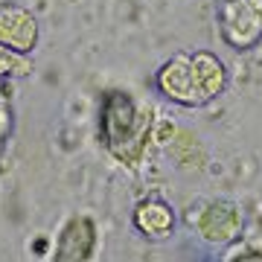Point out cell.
Listing matches in <instances>:
<instances>
[{
  "mask_svg": "<svg viewBox=\"0 0 262 262\" xmlns=\"http://www.w3.org/2000/svg\"><path fill=\"white\" fill-rule=\"evenodd\" d=\"M151 122H155V114L149 105L143 108L122 91L105 94L102 114H99V134H102L105 149L120 163L134 166L143 160L151 137Z\"/></svg>",
  "mask_w": 262,
  "mask_h": 262,
  "instance_id": "1",
  "label": "cell"
},
{
  "mask_svg": "<svg viewBox=\"0 0 262 262\" xmlns=\"http://www.w3.org/2000/svg\"><path fill=\"white\" fill-rule=\"evenodd\" d=\"M219 32L233 50H248L262 41V0H222Z\"/></svg>",
  "mask_w": 262,
  "mask_h": 262,
  "instance_id": "2",
  "label": "cell"
},
{
  "mask_svg": "<svg viewBox=\"0 0 262 262\" xmlns=\"http://www.w3.org/2000/svg\"><path fill=\"white\" fill-rule=\"evenodd\" d=\"M158 88L160 94L169 96L172 102L178 105H204L201 99V91H198V82H195V64H192V56H175L169 58L166 64L158 70Z\"/></svg>",
  "mask_w": 262,
  "mask_h": 262,
  "instance_id": "3",
  "label": "cell"
},
{
  "mask_svg": "<svg viewBox=\"0 0 262 262\" xmlns=\"http://www.w3.org/2000/svg\"><path fill=\"white\" fill-rule=\"evenodd\" d=\"M195 227L201 239L210 245H230L242 233V213L233 201H210L198 213Z\"/></svg>",
  "mask_w": 262,
  "mask_h": 262,
  "instance_id": "4",
  "label": "cell"
},
{
  "mask_svg": "<svg viewBox=\"0 0 262 262\" xmlns=\"http://www.w3.org/2000/svg\"><path fill=\"white\" fill-rule=\"evenodd\" d=\"M96 248V227L91 219H82L76 215L64 225L61 236H58V245H56V256L58 262H82V259H91V253Z\"/></svg>",
  "mask_w": 262,
  "mask_h": 262,
  "instance_id": "5",
  "label": "cell"
},
{
  "mask_svg": "<svg viewBox=\"0 0 262 262\" xmlns=\"http://www.w3.org/2000/svg\"><path fill=\"white\" fill-rule=\"evenodd\" d=\"M38 38V24L27 9L20 6H3L0 9V44L15 50V53H27L35 47Z\"/></svg>",
  "mask_w": 262,
  "mask_h": 262,
  "instance_id": "6",
  "label": "cell"
},
{
  "mask_svg": "<svg viewBox=\"0 0 262 262\" xmlns=\"http://www.w3.org/2000/svg\"><path fill=\"white\" fill-rule=\"evenodd\" d=\"M134 225L149 239H166L172 233V227H175V213L163 201H143L134 210Z\"/></svg>",
  "mask_w": 262,
  "mask_h": 262,
  "instance_id": "7",
  "label": "cell"
},
{
  "mask_svg": "<svg viewBox=\"0 0 262 262\" xmlns=\"http://www.w3.org/2000/svg\"><path fill=\"white\" fill-rule=\"evenodd\" d=\"M192 64H195V82H198V91H201V99L204 102L215 99L227 84L225 64L213 53H195L192 56Z\"/></svg>",
  "mask_w": 262,
  "mask_h": 262,
  "instance_id": "8",
  "label": "cell"
},
{
  "mask_svg": "<svg viewBox=\"0 0 262 262\" xmlns=\"http://www.w3.org/2000/svg\"><path fill=\"white\" fill-rule=\"evenodd\" d=\"M169 155L187 172H198L204 166V149H201V143H198V137L192 131H184V128L175 131L172 140H169Z\"/></svg>",
  "mask_w": 262,
  "mask_h": 262,
  "instance_id": "9",
  "label": "cell"
},
{
  "mask_svg": "<svg viewBox=\"0 0 262 262\" xmlns=\"http://www.w3.org/2000/svg\"><path fill=\"white\" fill-rule=\"evenodd\" d=\"M24 73H29V64L15 50L0 44V76H24Z\"/></svg>",
  "mask_w": 262,
  "mask_h": 262,
  "instance_id": "10",
  "label": "cell"
},
{
  "mask_svg": "<svg viewBox=\"0 0 262 262\" xmlns=\"http://www.w3.org/2000/svg\"><path fill=\"white\" fill-rule=\"evenodd\" d=\"M6 131H9V114H6L3 105H0V140L6 137Z\"/></svg>",
  "mask_w": 262,
  "mask_h": 262,
  "instance_id": "11",
  "label": "cell"
}]
</instances>
